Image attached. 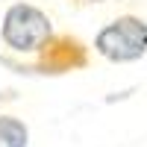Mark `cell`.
Instances as JSON below:
<instances>
[{
	"mask_svg": "<svg viewBox=\"0 0 147 147\" xmlns=\"http://www.w3.org/2000/svg\"><path fill=\"white\" fill-rule=\"evenodd\" d=\"M0 147H30V127L18 115H0Z\"/></svg>",
	"mask_w": 147,
	"mask_h": 147,
	"instance_id": "cell-4",
	"label": "cell"
},
{
	"mask_svg": "<svg viewBox=\"0 0 147 147\" xmlns=\"http://www.w3.org/2000/svg\"><path fill=\"white\" fill-rule=\"evenodd\" d=\"M74 6H91V3H106V0H71Z\"/></svg>",
	"mask_w": 147,
	"mask_h": 147,
	"instance_id": "cell-5",
	"label": "cell"
},
{
	"mask_svg": "<svg viewBox=\"0 0 147 147\" xmlns=\"http://www.w3.org/2000/svg\"><path fill=\"white\" fill-rule=\"evenodd\" d=\"M94 53L112 65H132L147 56V21L138 15H118L94 35Z\"/></svg>",
	"mask_w": 147,
	"mask_h": 147,
	"instance_id": "cell-3",
	"label": "cell"
},
{
	"mask_svg": "<svg viewBox=\"0 0 147 147\" xmlns=\"http://www.w3.org/2000/svg\"><path fill=\"white\" fill-rule=\"evenodd\" d=\"M88 62H91V47L80 35H71V32H53L41 44L32 62L0 56V65L12 68L15 74H24V77H65V74L85 71Z\"/></svg>",
	"mask_w": 147,
	"mask_h": 147,
	"instance_id": "cell-1",
	"label": "cell"
},
{
	"mask_svg": "<svg viewBox=\"0 0 147 147\" xmlns=\"http://www.w3.org/2000/svg\"><path fill=\"white\" fill-rule=\"evenodd\" d=\"M50 35H53L50 15L41 6L27 3V0L12 3L0 18V41H3V47H9V53H18V56L38 53Z\"/></svg>",
	"mask_w": 147,
	"mask_h": 147,
	"instance_id": "cell-2",
	"label": "cell"
}]
</instances>
